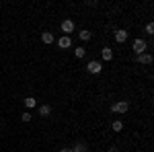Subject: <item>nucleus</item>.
Wrapping results in <instances>:
<instances>
[{
	"instance_id": "18",
	"label": "nucleus",
	"mask_w": 154,
	"mask_h": 152,
	"mask_svg": "<svg viewBox=\"0 0 154 152\" xmlns=\"http://www.w3.org/2000/svg\"><path fill=\"white\" fill-rule=\"evenodd\" d=\"M60 152H72V148H60Z\"/></svg>"
},
{
	"instance_id": "16",
	"label": "nucleus",
	"mask_w": 154,
	"mask_h": 152,
	"mask_svg": "<svg viewBox=\"0 0 154 152\" xmlns=\"http://www.w3.org/2000/svg\"><path fill=\"white\" fill-rule=\"evenodd\" d=\"M31 117H33V115H31V113H29V111H25L23 115H21V119H23L25 123H27V121H31Z\"/></svg>"
},
{
	"instance_id": "4",
	"label": "nucleus",
	"mask_w": 154,
	"mask_h": 152,
	"mask_svg": "<svg viewBox=\"0 0 154 152\" xmlns=\"http://www.w3.org/2000/svg\"><path fill=\"white\" fill-rule=\"evenodd\" d=\"M101 68H103V66H101V62H88V64H86V70L91 72V74H99Z\"/></svg>"
},
{
	"instance_id": "15",
	"label": "nucleus",
	"mask_w": 154,
	"mask_h": 152,
	"mask_svg": "<svg viewBox=\"0 0 154 152\" xmlns=\"http://www.w3.org/2000/svg\"><path fill=\"white\" fill-rule=\"evenodd\" d=\"M84 54H86L84 47H76V58H84Z\"/></svg>"
},
{
	"instance_id": "1",
	"label": "nucleus",
	"mask_w": 154,
	"mask_h": 152,
	"mask_svg": "<svg viewBox=\"0 0 154 152\" xmlns=\"http://www.w3.org/2000/svg\"><path fill=\"white\" fill-rule=\"evenodd\" d=\"M128 109H130V103H128V101H119L115 105H111V111H113V113H125Z\"/></svg>"
},
{
	"instance_id": "3",
	"label": "nucleus",
	"mask_w": 154,
	"mask_h": 152,
	"mask_svg": "<svg viewBox=\"0 0 154 152\" xmlns=\"http://www.w3.org/2000/svg\"><path fill=\"white\" fill-rule=\"evenodd\" d=\"M128 37H130V33H128L125 29H117V31H115V41H117V43H125Z\"/></svg>"
},
{
	"instance_id": "17",
	"label": "nucleus",
	"mask_w": 154,
	"mask_h": 152,
	"mask_svg": "<svg viewBox=\"0 0 154 152\" xmlns=\"http://www.w3.org/2000/svg\"><path fill=\"white\" fill-rule=\"evenodd\" d=\"M146 33H148V35H154V25L152 23L146 25Z\"/></svg>"
},
{
	"instance_id": "6",
	"label": "nucleus",
	"mask_w": 154,
	"mask_h": 152,
	"mask_svg": "<svg viewBox=\"0 0 154 152\" xmlns=\"http://www.w3.org/2000/svg\"><path fill=\"white\" fill-rule=\"evenodd\" d=\"M101 58L105 60V62H109V60L113 58V49H111V47H103V49H101Z\"/></svg>"
},
{
	"instance_id": "9",
	"label": "nucleus",
	"mask_w": 154,
	"mask_h": 152,
	"mask_svg": "<svg viewBox=\"0 0 154 152\" xmlns=\"http://www.w3.org/2000/svg\"><path fill=\"white\" fill-rule=\"evenodd\" d=\"M41 39H43V43H45V45L54 43V35H51V33H48V31H45V33H41Z\"/></svg>"
},
{
	"instance_id": "12",
	"label": "nucleus",
	"mask_w": 154,
	"mask_h": 152,
	"mask_svg": "<svg viewBox=\"0 0 154 152\" xmlns=\"http://www.w3.org/2000/svg\"><path fill=\"white\" fill-rule=\"evenodd\" d=\"M39 113H41L43 117H48L49 113H51V107H49V105H41V107H39Z\"/></svg>"
},
{
	"instance_id": "2",
	"label": "nucleus",
	"mask_w": 154,
	"mask_h": 152,
	"mask_svg": "<svg viewBox=\"0 0 154 152\" xmlns=\"http://www.w3.org/2000/svg\"><path fill=\"white\" fill-rule=\"evenodd\" d=\"M146 41H144V39H136V41H134V51H136V54H138V56H140V54H146Z\"/></svg>"
},
{
	"instance_id": "19",
	"label": "nucleus",
	"mask_w": 154,
	"mask_h": 152,
	"mask_svg": "<svg viewBox=\"0 0 154 152\" xmlns=\"http://www.w3.org/2000/svg\"><path fill=\"white\" fill-rule=\"evenodd\" d=\"M109 152H119V150L117 148H109Z\"/></svg>"
},
{
	"instance_id": "10",
	"label": "nucleus",
	"mask_w": 154,
	"mask_h": 152,
	"mask_svg": "<svg viewBox=\"0 0 154 152\" xmlns=\"http://www.w3.org/2000/svg\"><path fill=\"white\" fill-rule=\"evenodd\" d=\"M35 105H37V101L33 99V97H27V99H25V107H27V111H29V109H33Z\"/></svg>"
},
{
	"instance_id": "5",
	"label": "nucleus",
	"mask_w": 154,
	"mask_h": 152,
	"mask_svg": "<svg viewBox=\"0 0 154 152\" xmlns=\"http://www.w3.org/2000/svg\"><path fill=\"white\" fill-rule=\"evenodd\" d=\"M62 31H64V33H72V31H74V23H72L70 19L62 21Z\"/></svg>"
},
{
	"instance_id": "14",
	"label": "nucleus",
	"mask_w": 154,
	"mask_h": 152,
	"mask_svg": "<svg viewBox=\"0 0 154 152\" xmlns=\"http://www.w3.org/2000/svg\"><path fill=\"white\" fill-rule=\"evenodd\" d=\"M111 129H113V132H121V129H123V123H121V121H113V123H111Z\"/></svg>"
},
{
	"instance_id": "7",
	"label": "nucleus",
	"mask_w": 154,
	"mask_h": 152,
	"mask_svg": "<svg viewBox=\"0 0 154 152\" xmlns=\"http://www.w3.org/2000/svg\"><path fill=\"white\" fill-rule=\"evenodd\" d=\"M58 45H60V47H70V45H72V39H70V35H64V37H60Z\"/></svg>"
},
{
	"instance_id": "8",
	"label": "nucleus",
	"mask_w": 154,
	"mask_h": 152,
	"mask_svg": "<svg viewBox=\"0 0 154 152\" xmlns=\"http://www.w3.org/2000/svg\"><path fill=\"white\" fill-rule=\"evenodd\" d=\"M138 62L140 64H152V56L150 54H140L138 56Z\"/></svg>"
},
{
	"instance_id": "13",
	"label": "nucleus",
	"mask_w": 154,
	"mask_h": 152,
	"mask_svg": "<svg viewBox=\"0 0 154 152\" xmlns=\"http://www.w3.org/2000/svg\"><path fill=\"white\" fill-rule=\"evenodd\" d=\"M78 37H80L82 41H88V39H91V31H88V29H82V31L78 33Z\"/></svg>"
},
{
	"instance_id": "11",
	"label": "nucleus",
	"mask_w": 154,
	"mask_h": 152,
	"mask_svg": "<svg viewBox=\"0 0 154 152\" xmlns=\"http://www.w3.org/2000/svg\"><path fill=\"white\" fill-rule=\"evenodd\" d=\"M72 152H86V144L84 142H78L76 146H72Z\"/></svg>"
}]
</instances>
